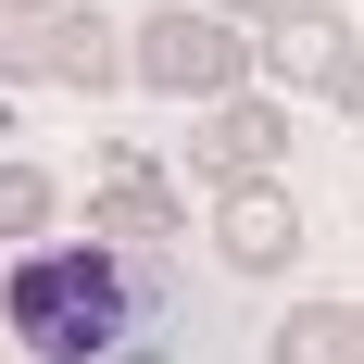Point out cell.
I'll return each instance as SVG.
<instances>
[{"label":"cell","mask_w":364,"mask_h":364,"mask_svg":"<svg viewBox=\"0 0 364 364\" xmlns=\"http://www.w3.org/2000/svg\"><path fill=\"white\" fill-rule=\"evenodd\" d=\"M264 364H364V301H301L264 327Z\"/></svg>","instance_id":"obj_8"},{"label":"cell","mask_w":364,"mask_h":364,"mask_svg":"<svg viewBox=\"0 0 364 364\" xmlns=\"http://www.w3.org/2000/svg\"><path fill=\"white\" fill-rule=\"evenodd\" d=\"M113 364H176V352H139V339H126V352H113Z\"/></svg>","instance_id":"obj_12"},{"label":"cell","mask_w":364,"mask_h":364,"mask_svg":"<svg viewBox=\"0 0 364 364\" xmlns=\"http://www.w3.org/2000/svg\"><path fill=\"white\" fill-rule=\"evenodd\" d=\"M126 314H139V277L101 239H38L13 277H0V327L26 339L38 364H113L126 352Z\"/></svg>","instance_id":"obj_1"},{"label":"cell","mask_w":364,"mask_h":364,"mask_svg":"<svg viewBox=\"0 0 364 364\" xmlns=\"http://www.w3.org/2000/svg\"><path fill=\"white\" fill-rule=\"evenodd\" d=\"M176 226H188V214H176V176H164V164H139L126 139L88 164V239H101V252H151V264H164Z\"/></svg>","instance_id":"obj_3"},{"label":"cell","mask_w":364,"mask_h":364,"mask_svg":"<svg viewBox=\"0 0 364 364\" xmlns=\"http://www.w3.org/2000/svg\"><path fill=\"white\" fill-rule=\"evenodd\" d=\"M214 252L239 264V277H289V264H301V201H289L277 176L214 188Z\"/></svg>","instance_id":"obj_6"},{"label":"cell","mask_w":364,"mask_h":364,"mask_svg":"<svg viewBox=\"0 0 364 364\" xmlns=\"http://www.w3.org/2000/svg\"><path fill=\"white\" fill-rule=\"evenodd\" d=\"M126 75H151L164 101H226V88H252V38L214 26L201 0H151L126 26Z\"/></svg>","instance_id":"obj_2"},{"label":"cell","mask_w":364,"mask_h":364,"mask_svg":"<svg viewBox=\"0 0 364 364\" xmlns=\"http://www.w3.org/2000/svg\"><path fill=\"white\" fill-rule=\"evenodd\" d=\"M188 164L214 188H252V176H277L289 164V113L264 101V88H226L214 113H201V139H188Z\"/></svg>","instance_id":"obj_5"},{"label":"cell","mask_w":364,"mask_h":364,"mask_svg":"<svg viewBox=\"0 0 364 364\" xmlns=\"http://www.w3.org/2000/svg\"><path fill=\"white\" fill-rule=\"evenodd\" d=\"M252 75H277V88H314V101H339L364 75V38L352 13H327V0H289L277 26H252Z\"/></svg>","instance_id":"obj_4"},{"label":"cell","mask_w":364,"mask_h":364,"mask_svg":"<svg viewBox=\"0 0 364 364\" xmlns=\"http://www.w3.org/2000/svg\"><path fill=\"white\" fill-rule=\"evenodd\" d=\"M201 13H214V26H239V38H252V26H277L289 0H201Z\"/></svg>","instance_id":"obj_11"},{"label":"cell","mask_w":364,"mask_h":364,"mask_svg":"<svg viewBox=\"0 0 364 364\" xmlns=\"http://www.w3.org/2000/svg\"><path fill=\"white\" fill-rule=\"evenodd\" d=\"M50 75V0H0V88Z\"/></svg>","instance_id":"obj_10"},{"label":"cell","mask_w":364,"mask_h":364,"mask_svg":"<svg viewBox=\"0 0 364 364\" xmlns=\"http://www.w3.org/2000/svg\"><path fill=\"white\" fill-rule=\"evenodd\" d=\"M50 13H63V0H50Z\"/></svg>","instance_id":"obj_13"},{"label":"cell","mask_w":364,"mask_h":364,"mask_svg":"<svg viewBox=\"0 0 364 364\" xmlns=\"http://www.w3.org/2000/svg\"><path fill=\"white\" fill-rule=\"evenodd\" d=\"M50 75H63L75 101H101V88H126V26H113V13H50Z\"/></svg>","instance_id":"obj_7"},{"label":"cell","mask_w":364,"mask_h":364,"mask_svg":"<svg viewBox=\"0 0 364 364\" xmlns=\"http://www.w3.org/2000/svg\"><path fill=\"white\" fill-rule=\"evenodd\" d=\"M50 214H63V188H50V164H26V151H0V252H38V239H50Z\"/></svg>","instance_id":"obj_9"}]
</instances>
